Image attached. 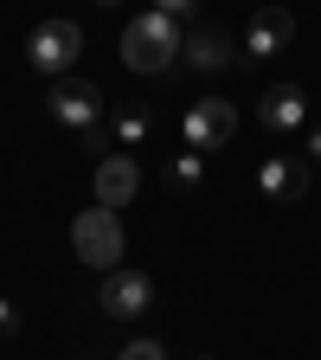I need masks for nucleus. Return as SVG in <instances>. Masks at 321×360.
<instances>
[{"instance_id":"1","label":"nucleus","mask_w":321,"mask_h":360,"mask_svg":"<svg viewBox=\"0 0 321 360\" xmlns=\"http://www.w3.org/2000/svg\"><path fill=\"white\" fill-rule=\"evenodd\" d=\"M180 52H187V32H180V20H167L161 7H155V13H135V20L122 26V65L142 71V77L167 71Z\"/></svg>"},{"instance_id":"2","label":"nucleus","mask_w":321,"mask_h":360,"mask_svg":"<svg viewBox=\"0 0 321 360\" xmlns=\"http://www.w3.org/2000/svg\"><path fill=\"white\" fill-rule=\"evenodd\" d=\"M71 251L90 264V270H122V219L110 212V206H84L77 219H71Z\"/></svg>"},{"instance_id":"3","label":"nucleus","mask_w":321,"mask_h":360,"mask_svg":"<svg viewBox=\"0 0 321 360\" xmlns=\"http://www.w3.org/2000/svg\"><path fill=\"white\" fill-rule=\"evenodd\" d=\"M77 52H84V26H77V20H45V26H32V39H26V65L45 71V77H65V71L77 65Z\"/></svg>"},{"instance_id":"4","label":"nucleus","mask_w":321,"mask_h":360,"mask_svg":"<svg viewBox=\"0 0 321 360\" xmlns=\"http://www.w3.org/2000/svg\"><path fill=\"white\" fill-rule=\"evenodd\" d=\"M187 155H212V148H225L238 135V103H225V97H199L193 110H187Z\"/></svg>"},{"instance_id":"5","label":"nucleus","mask_w":321,"mask_h":360,"mask_svg":"<svg viewBox=\"0 0 321 360\" xmlns=\"http://www.w3.org/2000/svg\"><path fill=\"white\" fill-rule=\"evenodd\" d=\"M45 110H52V122H65V129H97L103 122V90L90 84V77H58L52 84V97H45Z\"/></svg>"},{"instance_id":"6","label":"nucleus","mask_w":321,"mask_h":360,"mask_svg":"<svg viewBox=\"0 0 321 360\" xmlns=\"http://www.w3.org/2000/svg\"><path fill=\"white\" fill-rule=\"evenodd\" d=\"M103 309L110 315H122V322H129V315H148L155 309V277H148V270H110V277H103Z\"/></svg>"},{"instance_id":"7","label":"nucleus","mask_w":321,"mask_h":360,"mask_svg":"<svg viewBox=\"0 0 321 360\" xmlns=\"http://www.w3.org/2000/svg\"><path fill=\"white\" fill-rule=\"evenodd\" d=\"M257 187L277 200V206H296V200L308 193V161H302V155H270V161L257 167Z\"/></svg>"},{"instance_id":"8","label":"nucleus","mask_w":321,"mask_h":360,"mask_svg":"<svg viewBox=\"0 0 321 360\" xmlns=\"http://www.w3.org/2000/svg\"><path fill=\"white\" fill-rule=\"evenodd\" d=\"M289 39H296V13H283V7H257L251 26H244V58H270V52H283Z\"/></svg>"},{"instance_id":"9","label":"nucleus","mask_w":321,"mask_h":360,"mask_svg":"<svg viewBox=\"0 0 321 360\" xmlns=\"http://www.w3.org/2000/svg\"><path fill=\"white\" fill-rule=\"evenodd\" d=\"M257 122H263V129H277V135L302 129V122H308V97H302V84H270L263 97H257Z\"/></svg>"},{"instance_id":"10","label":"nucleus","mask_w":321,"mask_h":360,"mask_svg":"<svg viewBox=\"0 0 321 360\" xmlns=\"http://www.w3.org/2000/svg\"><path fill=\"white\" fill-rule=\"evenodd\" d=\"M135 187H142V167H135V155H110V161H97V206H129L135 200Z\"/></svg>"},{"instance_id":"11","label":"nucleus","mask_w":321,"mask_h":360,"mask_svg":"<svg viewBox=\"0 0 321 360\" xmlns=\"http://www.w3.org/2000/svg\"><path fill=\"white\" fill-rule=\"evenodd\" d=\"M180 58H187L193 71H225L238 52H232V39H225V26H193V32H187V52H180Z\"/></svg>"},{"instance_id":"12","label":"nucleus","mask_w":321,"mask_h":360,"mask_svg":"<svg viewBox=\"0 0 321 360\" xmlns=\"http://www.w3.org/2000/svg\"><path fill=\"white\" fill-rule=\"evenodd\" d=\"M161 180H167L173 193H199V180H206V155H173Z\"/></svg>"},{"instance_id":"13","label":"nucleus","mask_w":321,"mask_h":360,"mask_svg":"<svg viewBox=\"0 0 321 360\" xmlns=\"http://www.w3.org/2000/svg\"><path fill=\"white\" fill-rule=\"evenodd\" d=\"M110 135H116L122 148H142L148 135H155V116H148V110H116V129H110Z\"/></svg>"},{"instance_id":"14","label":"nucleus","mask_w":321,"mask_h":360,"mask_svg":"<svg viewBox=\"0 0 321 360\" xmlns=\"http://www.w3.org/2000/svg\"><path fill=\"white\" fill-rule=\"evenodd\" d=\"M116 360H167V347H161V341H129Z\"/></svg>"},{"instance_id":"15","label":"nucleus","mask_w":321,"mask_h":360,"mask_svg":"<svg viewBox=\"0 0 321 360\" xmlns=\"http://www.w3.org/2000/svg\"><path fill=\"white\" fill-rule=\"evenodd\" d=\"M110 142H116V135H110V122H97V129H84V148H90V155H103V161H110Z\"/></svg>"},{"instance_id":"16","label":"nucleus","mask_w":321,"mask_h":360,"mask_svg":"<svg viewBox=\"0 0 321 360\" xmlns=\"http://www.w3.org/2000/svg\"><path fill=\"white\" fill-rule=\"evenodd\" d=\"M7 335H20V309H13L7 296H0V341H7Z\"/></svg>"},{"instance_id":"17","label":"nucleus","mask_w":321,"mask_h":360,"mask_svg":"<svg viewBox=\"0 0 321 360\" xmlns=\"http://www.w3.org/2000/svg\"><path fill=\"white\" fill-rule=\"evenodd\" d=\"M308 161H321V129H308V148H302Z\"/></svg>"},{"instance_id":"18","label":"nucleus","mask_w":321,"mask_h":360,"mask_svg":"<svg viewBox=\"0 0 321 360\" xmlns=\"http://www.w3.org/2000/svg\"><path fill=\"white\" fill-rule=\"evenodd\" d=\"M206 360H212V354H206Z\"/></svg>"}]
</instances>
